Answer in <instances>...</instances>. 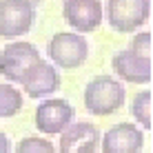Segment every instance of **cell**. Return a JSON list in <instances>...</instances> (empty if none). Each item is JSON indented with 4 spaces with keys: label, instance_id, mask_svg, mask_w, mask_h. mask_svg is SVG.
<instances>
[{
    "label": "cell",
    "instance_id": "6da1fadb",
    "mask_svg": "<svg viewBox=\"0 0 153 153\" xmlns=\"http://www.w3.org/2000/svg\"><path fill=\"white\" fill-rule=\"evenodd\" d=\"M126 91L122 82L111 76H96L84 87V107L93 115H111L122 109Z\"/></svg>",
    "mask_w": 153,
    "mask_h": 153
},
{
    "label": "cell",
    "instance_id": "7a4b0ae2",
    "mask_svg": "<svg viewBox=\"0 0 153 153\" xmlns=\"http://www.w3.org/2000/svg\"><path fill=\"white\" fill-rule=\"evenodd\" d=\"M151 16V0H109L107 22L120 33L140 29Z\"/></svg>",
    "mask_w": 153,
    "mask_h": 153
},
{
    "label": "cell",
    "instance_id": "3957f363",
    "mask_svg": "<svg viewBox=\"0 0 153 153\" xmlns=\"http://www.w3.org/2000/svg\"><path fill=\"white\" fill-rule=\"evenodd\" d=\"M47 53H49L51 62L62 69H78L89 58V45L80 33L60 31L49 40Z\"/></svg>",
    "mask_w": 153,
    "mask_h": 153
},
{
    "label": "cell",
    "instance_id": "277c9868",
    "mask_svg": "<svg viewBox=\"0 0 153 153\" xmlns=\"http://www.w3.org/2000/svg\"><path fill=\"white\" fill-rule=\"evenodd\" d=\"M36 7L27 0H0V38H20L29 33Z\"/></svg>",
    "mask_w": 153,
    "mask_h": 153
},
{
    "label": "cell",
    "instance_id": "5b68a950",
    "mask_svg": "<svg viewBox=\"0 0 153 153\" xmlns=\"http://www.w3.org/2000/svg\"><path fill=\"white\" fill-rule=\"evenodd\" d=\"M40 60V51L27 40H16L4 45L0 51V76H4L9 82H20L22 73Z\"/></svg>",
    "mask_w": 153,
    "mask_h": 153
},
{
    "label": "cell",
    "instance_id": "8992f818",
    "mask_svg": "<svg viewBox=\"0 0 153 153\" xmlns=\"http://www.w3.org/2000/svg\"><path fill=\"white\" fill-rule=\"evenodd\" d=\"M73 115H76V109H73L67 100L49 98V100H45V102L38 104L33 122H36V129H38L40 133L56 135V133H62V131L73 122Z\"/></svg>",
    "mask_w": 153,
    "mask_h": 153
},
{
    "label": "cell",
    "instance_id": "52a82bcc",
    "mask_svg": "<svg viewBox=\"0 0 153 153\" xmlns=\"http://www.w3.org/2000/svg\"><path fill=\"white\" fill-rule=\"evenodd\" d=\"M20 84L29 98H47L60 89V73L51 62L40 58L22 73Z\"/></svg>",
    "mask_w": 153,
    "mask_h": 153
},
{
    "label": "cell",
    "instance_id": "ba28073f",
    "mask_svg": "<svg viewBox=\"0 0 153 153\" xmlns=\"http://www.w3.org/2000/svg\"><path fill=\"white\" fill-rule=\"evenodd\" d=\"M62 16L76 31L91 33L100 27L104 16V7L100 0H65Z\"/></svg>",
    "mask_w": 153,
    "mask_h": 153
},
{
    "label": "cell",
    "instance_id": "9c48e42d",
    "mask_svg": "<svg viewBox=\"0 0 153 153\" xmlns=\"http://www.w3.org/2000/svg\"><path fill=\"white\" fill-rule=\"evenodd\" d=\"M142 144H144V133L140 126L131 122L113 124L104 133V138H100L102 153H140Z\"/></svg>",
    "mask_w": 153,
    "mask_h": 153
},
{
    "label": "cell",
    "instance_id": "30bf717a",
    "mask_svg": "<svg viewBox=\"0 0 153 153\" xmlns=\"http://www.w3.org/2000/svg\"><path fill=\"white\" fill-rule=\"evenodd\" d=\"M100 146V131L91 122H73L60 133V153H96Z\"/></svg>",
    "mask_w": 153,
    "mask_h": 153
},
{
    "label": "cell",
    "instance_id": "8fae6325",
    "mask_svg": "<svg viewBox=\"0 0 153 153\" xmlns=\"http://www.w3.org/2000/svg\"><path fill=\"white\" fill-rule=\"evenodd\" d=\"M113 71L122 80L133 84H149L151 82V60L133 53L131 49H122L113 56Z\"/></svg>",
    "mask_w": 153,
    "mask_h": 153
},
{
    "label": "cell",
    "instance_id": "7c38bea8",
    "mask_svg": "<svg viewBox=\"0 0 153 153\" xmlns=\"http://www.w3.org/2000/svg\"><path fill=\"white\" fill-rule=\"evenodd\" d=\"M22 109V93L11 84L0 82V120L11 118Z\"/></svg>",
    "mask_w": 153,
    "mask_h": 153
},
{
    "label": "cell",
    "instance_id": "4fadbf2b",
    "mask_svg": "<svg viewBox=\"0 0 153 153\" xmlns=\"http://www.w3.org/2000/svg\"><path fill=\"white\" fill-rule=\"evenodd\" d=\"M151 100H153V96H151L149 89H146V91L135 93L133 102H131V113H133L135 122L144 131L151 129Z\"/></svg>",
    "mask_w": 153,
    "mask_h": 153
},
{
    "label": "cell",
    "instance_id": "5bb4252c",
    "mask_svg": "<svg viewBox=\"0 0 153 153\" xmlns=\"http://www.w3.org/2000/svg\"><path fill=\"white\" fill-rule=\"evenodd\" d=\"M16 153H56V146L45 138L27 135L16 144Z\"/></svg>",
    "mask_w": 153,
    "mask_h": 153
},
{
    "label": "cell",
    "instance_id": "9a60e30c",
    "mask_svg": "<svg viewBox=\"0 0 153 153\" xmlns=\"http://www.w3.org/2000/svg\"><path fill=\"white\" fill-rule=\"evenodd\" d=\"M133 53H138L142 58H149L151 60V33L149 31H142V33H138L133 40H131V47H129Z\"/></svg>",
    "mask_w": 153,
    "mask_h": 153
},
{
    "label": "cell",
    "instance_id": "2e32d148",
    "mask_svg": "<svg viewBox=\"0 0 153 153\" xmlns=\"http://www.w3.org/2000/svg\"><path fill=\"white\" fill-rule=\"evenodd\" d=\"M0 153H11V142L2 131H0Z\"/></svg>",
    "mask_w": 153,
    "mask_h": 153
},
{
    "label": "cell",
    "instance_id": "e0dca14e",
    "mask_svg": "<svg viewBox=\"0 0 153 153\" xmlns=\"http://www.w3.org/2000/svg\"><path fill=\"white\" fill-rule=\"evenodd\" d=\"M27 2H29V4H33V7H36V4H40L42 0H27Z\"/></svg>",
    "mask_w": 153,
    "mask_h": 153
}]
</instances>
